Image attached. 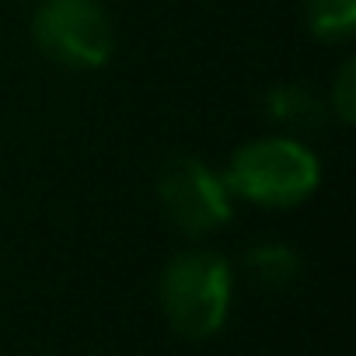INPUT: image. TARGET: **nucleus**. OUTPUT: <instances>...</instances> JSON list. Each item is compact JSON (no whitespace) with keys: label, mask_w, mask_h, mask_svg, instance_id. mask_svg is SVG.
<instances>
[{"label":"nucleus","mask_w":356,"mask_h":356,"mask_svg":"<svg viewBox=\"0 0 356 356\" xmlns=\"http://www.w3.org/2000/svg\"><path fill=\"white\" fill-rule=\"evenodd\" d=\"M32 35L49 60L70 70H95L112 56V22L98 0H42Z\"/></svg>","instance_id":"3"},{"label":"nucleus","mask_w":356,"mask_h":356,"mask_svg":"<svg viewBox=\"0 0 356 356\" xmlns=\"http://www.w3.org/2000/svg\"><path fill=\"white\" fill-rule=\"evenodd\" d=\"M161 307L186 339H210L231 311V266L224 255L193 248L175 255L161 276Z\"/></svg>","instance_id":"2"},{"label":"nucleus","mask_w":356,"mask_h":356,"mask_svg":"<svg viewBox=\"0 0 356 356\" xmlns=\"http://www.w3.org/2000/svg\"><path fill=\"white\" fill-rule=\"evenodd\" d=\"M245 269L266 290H283L300 276V259L286 245H255L245 255Z\"/></svg>","instance_id":"6"},{"label":"nucleus","mask_w":356,"mask_h":356,"mask_svg":"<svg viewBox=\"0 0 356 356\" xmlns=\"http://www.w3.org/2000/svg\"><path fill=\"white\" fill-rule=\"evenodd\" d=\"M332 112L349 126V122H356V63L353 60H346L342 63V70H339V77H335V88H332Z\"/></svg>","instance_id":"8"},{"label":"nucleus","mask_w":356,"mask_h":356,"mask_svg":"<svg viewBox=\"0 0 356 356\" xmlns=\"http://www.w3.org/2000/svg\"><path fill=\"white\" fill-rule=\"evenodd\" d=\"M157 196L175 227L193 238H203L231 220V193L224 175L210 171L196 157L168 161L157 178Z\"/></svg>","instance_id":"4"},{"label":"nucleus","mask_w":356,"mask_h":356,"mask_svg":"<svg viewBox=\"0 0 356 356\" xmlns=\"http://www.w3.org/2000/svg\"><path fill=\"white\" fill-rule=\"evenodd\" d=\"M266 105H269V115L286 126V129H314L325 122L328 115V105L304 84H276L269 95H266Z\"/></svg>","instance_id":"5"},{"label":"nucleus","mask_w":356,"mask_h":356,"mask_svg":"<svg viewBox=\"0 0 356 356\" xmlns=\"http://www.w3.org/2000/svg\"><path fill=\"white\" fill-rule=\"evenodd\" d=\"M304 15L321 42H346L356 32V0H304Z\"/></svg>","instance_id":"7"},{"label":"nucleus","mask_w":356,"mask_h":356,"mask_svg":"<svg viewBox=\"0 0 356 356\" xmlns=\"http://www.w3.org/2000/svg\"><path fill=\"white\" fill-rule=\"evenodd\" d=\"M318 157L290 136H266L234 150L224 186L231 196H241L255 207H297L318 189Z\"/></svg>","instance_id":"1"}]
</instances>
